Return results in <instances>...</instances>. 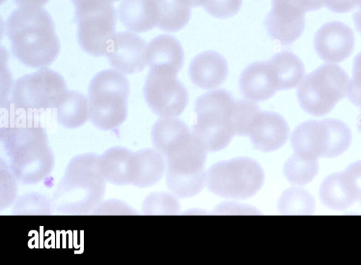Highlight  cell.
<instances>
[{
  "label": "cell",
  "mask_w": 361,
  "mask_h": 265,
  "mask_svg": "<svg viewBox=\"0 0 361 265\" xmlns=\"http://www.w3.org/2000/svg\"><path fill=\"white\" fill-rule=\"evenodd\" d=\"M147 64L176 75L184 63V52L180 42L169 35H160L148 44L146 52Z\"/></svg>",
  "instance_id": "20"
},
{
  "label": "cell",
  "mask_w": 361,
  "mask_h": 265,
  "mask_svg": "<svg viewBox=\"0 0 361 265\" xmlns=\"http://www.w3.org/2000/svg\"><path fill=\"white\" fill-rule=\"evenodd\" d=\"M278 90L296 87L305 73L302 60L290 51L275 54L268 61Z\"/></svg>",
  "instance_id": "23"
},
{
  "label": "cell",
  "mask_w": 361,
  "mask_h": 265,
  "mask_svg": "<svg viewBox=\"0 0 361 265\" xmlns=\"http://www.w3.org/2000/svg\"><path fill=\"white\" fill-rule=\"evenodd\" d=\"M110 3H113V2H115V1H117L118 0H108Z\"/></svg>",
  "instance_id": "43"
},
{
  "label": "cell",
  "mask_w": 361,
  "mask_h": 265,
  "mask_svg": "<svg viewBox=\"0 0 361 265\" xmlns=\"http://www.w3.org/2000/svg\"><path fill=\"white\" fill-rule=\"evenodd\" d=\"M154 4L157 27L167 32L183 28L191 16V6L188 0H152Z\"/></svg>",
  "instance_id": "25"
},
{
  "label": "cell",
  "mask_w": 361,
  "mask_h": 265,
  "mask_svg": "<svg viewBox=\"0 0 361 265\" xmlns=\"http://www.w3.org/2000/svg\"><path fill=\"white\" fill-rule=\"evenodd\" d=\"M205 0H188L191 7L202 6Z\"/></svg>",
  "instance_id": "41"
},
{
  "label": "cell",
  "mask_w": 361,
  "mask_h": 265,
  "mask_svg": "<svg viewBox=\"0 0 361 265\" xmlns=\"http://www.w3.org/2000/svg\"><path fill=\"white\" fill-rule=\"evenodd\" d=\"M147 44L132 32L115 34L106 51L111 65L117 71L131 74L141 71L147 64Z\"/></svg>",
  "instance_id": "15"
},
{
  "label": "cell",
  "mask_w": 361,
  "mask_h": 265,
  "mask_svg": "<svg viewBox=\"0 0 361 265\" xmlns=\"http://www.w3.org/2000/svg\"><path fill=\"white\" fill-rule=\"evenodd\" d=\"M228 73V63L219 52L208 50L196 55L189 66V76L192 82L202 89L219 87Z\"/></svg>",
  "instance_id": "17"
},
{
  "label": "cell",
  "mask_w": 361,
  "mask_h": 265,
  "mask_svg": "<svg viewBox=\"0 0 361 265\" xmlns=\"http://www.w3.org/2000/svg\"><path fill=\"white\" fill-rule=\"evenodd\" d=\"M359 202H360V205H361V199L359 200Z\"/></svg>",
  "instance_id": "44"
},
{
  "label": "cell",
  "mask_w": 361,
  "mask_h": 265,
  "mask_svg": "<svg viewBox=\"0 0 361 265\" xmlns=\"http://www.w3.org/2000/svg\"><path fill=\"white\" fill-rule=\"evenodd\" d=\"M242 95L252 101H264L278 90L267 61H255L247 66L239 78Z\"/></svg>",
  "instance_id": "18"
},
{
  "label": "cell",
  "mask_w": 361,
  "mask_h": 265,
  "mask_svg": "<svg viewBox=\"0 0 361 265\" xmlns=\"http://www.w3.org/2000/svg\"><path fill=\"white\" fill-rule=\"evenodd\" d=\"M235 100L225 89L209 91L196 99L197 120L192 134L207 151H221L231 143L233 134L229 120Z\"/></svg>",
  "instance_id": "5"
},
{
  "label": "cell",
  "mask_w": 361,
  "mask_h": 265,
  "mask_svg": "<svg viewBox=\"0 0 361 265\" xmlns=\"http://www.w3.org/2000/svg\"><path fill=\"white\" fill-rule=\"evenodd\" d=\"M49 0H14L18 7H42Z\"/></svg>",
  "instance_id": "39"
},
{
  "label": "cell",
  "mask_w": 361,
  "mask_h": 265,
  "mask_svg": "<svg viewBox=\"0 0 361 265\" xmlns=\"http://www.w3.org/2000/svg\"><path fill=\"white\" fill-rule=\"evenodd\" d=\"M322 204L334 210H345L361 199V160L353 162L341 172L326 176L320 184Z\"/></svg>",
  "instance_id": "12"
},
{
  "label": "cell",
  "mask_w": 361,
  "mask_h": 265,
  "mask_svg": "<svg viewBox=\"0 0 361 265\" xmlns=\"http://www.w3.org/2000/svg\"><path fill=\"white\" fill-rule=\"evenodd\" d=\"M353 30L338 20L327 22L316 32L314 47L317 55L327 63H338L348 58L354 49Z\"/></svg>",
  "instance_id": "14"
},
{
  "label": "cell",
  "mask_w": 361,
  "mask_h": 265,
  "mask_svg": "<svg viewBox=\"0 0 361 265\" xmlns=\"http://www.w3.org/2000/svg\"><path fill=\"white\" fill-rule=\"evenodd\" d=\"M6 33L13 55L27 66H47L60 52L54 20L42 7L23 6L14 10L6 22Z\"/></svg>",
  "instance_id": "1"
},
{
  "label": "cell",
  "mask_w": 361,
  "mask_h": 265,
  "mask_svg": "<svg viewBox=\"0 0 361 265\" xmlns=\"http://www.w3.org/2000/svg\"><path fill=\"white\" fill-rule=\"evenodd\" d=\"M361 0H324V6L335 13H347L359 7Z\"/></svg>",
  "instance_id": "38"
},
{
  "label": "cell",
  "mask_w": 361,
  "mask_h": 265,
  "mask_svg": "<svg viewBox=\"0 0 361 265\" xmlns=\"http://www.w3.org/2000/svg\"><path fill=\"white\" fill-rule=\"evenodd\" d=\"M188 125L182 120L173 117H161L154 124L152 132V142L163 155L171 143L180 134L189 130Z\"/></svg>",
  "instance_id": "28"
},
{
  "label": "cell",
  "mask_w": 361,
  "mask_h": 265,
  "mask_svg": "<svg viewBox=\"0 0 361 265\" xmlns=\"http://www.w3.org/2000/svg\"><path fill=\"white\" fill-rule=\"evenodd\" d=\"M118 12L121 23L131 31L144 33L157 26L152 0H123Z\"/></svg>",
  "instance_id": "24"
},
{
  "label": "cell",
  "mask_w": 361,
  "mask_h": 265,
  "mask_svg": "<svg viewBox=\"0 0 361 265\" xmlns=\"http://www.w3.org/2000/svg\"><path fill=\"white\" fill-rule=\"evenodd\" d=\"M168 188L176 196L190 198L196 196L206 184V172L193 175H177L166 172Z\"/></svg>",
  "instance_id": "31"
},
{
  "label": "cell",
  "mask_w": 361,
  "mask_h": 265,
  "mask_svg": "<svg viewBox=\"0 0 361 265\" xmlns=\"http://www.w3.org/2000/svg\"><path fill=\"white\" fill-rule=\"evenodd\" d=\"M163 156L157 150L152 148L133 152L131 184L146 188L159 182L166 167Z\"/></svg>",
  "instance_id": "22"
},
{
  "label": "cell",
  "mask_w": 361,
  "mask_h": 265,
  "mask_svg": "<svg viewBox=\"0 0 361 265\" xmlns=\"http://www.w3.org/2000/svg\"><path fill=\"white\" fill-rule=\"evenodd\" d=\"M51 208V201L44 195L29 193L16 200L13 213L18 215H48Z\"/></svg>",
  "instance_id": "33"
},
{
  "label": "cell",
  "mask_w": 361,
  "mask_h": 265,
  "mask_svg": "<svg viewBox=\"0 0 361 265\" xmlns=\"http://www.w3.org/2000/svg\"><path fill=\"white\" fill-rule=\"evenodd\" d=\"M261 112L257 104L250 100H235L229 120L233 136H247Z\"/></svg>",
  "instance_id": "30"
},
{
  "label": "cell",
  "mask_w": 361,
  "mask_h": 265,
  "mask_svg": "<svg viewBox=\"0 0 361 265\" xmlns=\"http://www.w3.org/2000/svg\"><path fill=\"white\" fill-rule=\"evenodd\" d=\"M207 151L188 130L177 136L169 146L166 158L168 173L193 175L204 172Z\"/></svg>",
  "instance_id": "13"
},
{
  "label": "cell",
  "mask_w": 361,
  "mask_h": 265,
  "mask_svg": "<svg viewBox=\"0 0 361 265\" xmlns=\"http://www.w3.org/2000/svg\"><path fill=\"white\" fill-rule=\"evenodd\" d=\"M67 91L61 75L44 68L18 78L13 86L11 100L23 110L56 108Z\"/></svg>",
  "instance_id": "10"
},
{
  "label": "cell",
  "mask_w": 361,
  "mask_h": 265,
  "mask_svg": "<svg viewBox=\"0 0 361 265\" xmlns=\"http://www.w3.org/2000/svg\"><path fill=\"white\" fill-rule=\"evenodd\" d=\"M94 214H133L135 212L130 206L119 200H108L100 203L93 211Z\"/></svg>",
  "instance_id": "37"
},
{
  "label": "cell",
  "mask_w": 361,
  "mask_h": 265,
  "mask_svg": "<svg viewBox=\"0 0 361 265\" xmlns=\"http://www.w3.org/2000/svg\"><path fill=\"white\" fill-rule=\"evenodd\" d=\"M353 19L357 30L361 35V9H358L354 13Z\"/></svg>",
  "instance_id": "40"
},
{
  "label": "cell",
  "mask_w": 361,
  "mask_h": 265,
  "mask_svg": "<svg viewBox=\"0 0 361 265\" xmlns=\"http://www.w3.org/2000/svg\"><path fill=\"white\" fill-rule=\"evenodd\" d=\"M130 87L128 79L113 69L96 73L88 87V114L98 129L109 131L118 127L128 115Z\"/></svg>",
  "instance_id": "4"
},
{
  "label": "cell",
  "mask_w": 361,
  "mask_h": 265,
  "mask_svg": "<svg viewBox=\"0 0 361 265\" xmlns=\"http://www.w3.org/2000/svg\"><path fill=\"white\" fill-rule=\"evenodd\" d=\"M278 209L284 215H311L315 209V200L306 189L293 187L282 193Z\"/></svg>",
  "instance_id": "27"
},
{
  "label": "cell",
  "mask_w": 361,
  "mask_h": 265,
  "mask_svg": "<svg viewBox=\"0 0 361 265\" xmlns=\"http://www.w3.org/2000/svg\"><path fill=\"white\" fill-rule=\"evenodd\" d=\"M1 139L17 180L35 184L51 172L54 155L46 131L39 125L1 128Z\"/></svg>",
  "instance_id": "3"
},
{
  "label": "cell",
  "mask_w": 361,
  "mask_h": 265,
  "mask_svg": "<svg viewBox=\"0 0 361 265\" xmlns=\"http://www.w3.org/2000/svg\"><path fill=\"white\" fill-rule=\"evenodd\" d=\"M75 7L80 47L92 56L106 55L116 32V13L112 4L88 1Z\"/></svg>",
  "instance_id": "9"
},
{
  "label": "cell",
  "mask_w": 361,
  "mask_h": 265,
  "mask_svg": "<svg viewBox=\"0 0 361 265\" xmlns=\"http://www.w3.org/2000/svg\"><path fill=\"white\" fill-rule=\"evenodd\" d=\"M56 118L66 128L75 129L82 126L89 118L88 100L82 93L68 90L56 107Z\"/></svg>",
  "instance_id": "26"
},
{
  "label": "cell",
  "mask_w": 361,
  "mask_h": 265,
  "mask_svg": "<svg viewBox=\"0 0 361 265\" xmlns=\"http://www.w3.org/2000/svg\"><path fill=\"white\" fill-rule=\"evenodd\" d=\"M289 126L284 117L271 111H261L255 119L248 136L253 146L262 152H272L286 142Z\"/></svg>",
  "instance_id": "16"
},
{
  "label": "cell",
  "mask_w": 361,
  "mask_h": 265,
  "mask_svg": "<svg viewBox=\"0 0 361 265\" xmlns=\"http://www.w3.org/2000/svg\"><path fill=\"white\" fill-rule=\"evenodd\" d=\"M105 179L99 168V155L83 153L73 158L54 191L52 208L66 215H84L101 203Z\"/></svg>",
  "instance_id": "2"
},
{
  "label": "cell",
  "mask_w": 361,
  "mask_h": 265,
  "mask_svg": "<svg viewBox=\"0 0 361 265\" xmlns=\"http://www.w3.org/2000/svg\"><path fill=\"white\" fill-rule=\"evenodd\" d=\"M346 95L354 105L361 108V52L354 59Z\"/></svg>",
  "instance_id": "35"
},
{
  "label": "cell",
  "mask_w": 361,
  "mask_h": 265,
  "mask_svg": "<svg viewBox=\"0 0 361 265\" xmlns=\"http://www.w3.org/2000/svg\"><path fill=\"white\" fill-rule=\"evenodd\" d=\"M357 127L359 131L361 133V111L360 112L357 117Z\"/></svg>",
  "instance_id": "42"
},
{
  "label": "cell",
  "mask_w": 361,
  "mask_h": 265,
  "mask_svg": "<svg viewBox=\"0 0 361 265\" xmlns=\"http://www.w3.org/2000/svg\"><path fill=\"white\" fill-rule=\"evenodd\" d=\"M142 208L147 215H174L178 213L180 204L173 194L154 192L145 199Z\"/></svg>",
  "instance_id": "32"
},
{
  "label": "cell",
  "mask_w": 361,
  "mask_h": 265,
  "mask_svg": "<svg viewBox=\"0 0 361 265\" xmlns=\"http://www.w3.org/2000/svg\"><path fill=\"white\" fill-rule=\"evenodd\" d=\"M264 177V170L257 160L237 157L210 166L206 172V184L220 197L246 199L261 189Z\"/></svg>",
  "instance_id": "7"
},
{
  "label": "cell",
  "mask_w": 361,
  "mask_h": 265,
  "mask_svg": "<svg viewBox=\"0 0 361 265\" xmlns=\"http://www.w3.org/2000/svg\"><path fill=\"white\" fill-rule=\"evenodd\" d=\"M242 4L243 0H205L202 6L212 16L225 19L238 13Z\"/></svg>",
  "instance_id": "34"
},
{
  "label": "cell",
  "mask_w": 361,
  "mask_h": 265,
  "mask_svg": "<svg viewBox=\"0 0 361 265\" xmlns=\"http://www.w3.org/2000/svg\"><path fill=\"white\" fill-rule=\"evenodd\" d=\"M133 152L114 146L99 155V168L106 182L117 186L132 183Z\"/></svg>",
  "instance_id": "21"
},
{
  "label": "cell",
  "mask_w": 361,
  "mask_h": 265,
  "mask_svg": "<svg viewBox=\"0 0 361 265\" xmlns=\"http://www.w3.org/2000/svg\"><path fill=\"white\" fill-rule=\"evenodd\" d=\"M272 5L287 7L305 13L322 8L324 0H272Z\"/></svg>",
  "instance_id": "36"
},
{
  "label": "cell",
  "mask_w": 361,
  "mask_h": 265,
  "mask_svg": "<svg viewBox=\"0 0 361 265\" xmlns=\"http://www.w3.org/2000/svg\"><path fill=\"white\" fill-rule=\"evenodd\" d=\"M348 83V75L341 66L322 64L301 80L297 90L300 106L311 115L324 116L346 95Z\"/></svg>",
  "instance_id": "8"
},
{
  "label": "cell",
  "mask_w": 361,
  "mask_h": 265,
  "mask_svg": "<svg viewBox=\"0 0 361 265\" xmlns=\"http://www.w3.org/2000/svg\"><path fill=\"white\" fill-rule=\"evenodd\" d=\"M145 99L152 111L162 117L179 116L188 103V92L176 75L150 68L143 87Z\"/></svg>",
  "instance_id": "11"
},
{
  "label": "cell",
  "mask_w": 361,
  "mask_h": 265,
  "mask_svg": "<svg viewBox=\"0 0 361 265\" xmlns=\"http://www.w3.org/2000/svg\"><path fill=\"white\" fill-rule=\"evenodd\" d=\"M349 126L336 118L307 120L293 130L290 142L294 153L309 158H336L350 147Z\"/></svg>",
  "instance_id": "6"
},
{
  "label": "cell",
  "mask_w": 361,
  "mask_h": 265,
  "mask_svg": "<svg viewBox=\"0 0 361 265\" xmlns=\"http://www.w3.org/2000/svg\"><path fill=\"white\" fill-rule=\"evenodd\" d=\"M319 171L316 158H304L295 153L286 161L283 174L291 184L302 186L310 182Z\"/></svg>",
  "instance_id": "29"
},
{
  "label": "cell",
  "mask_w": 361,
  "mask_h": 265,
  "mask_svg": "<svg viewBox=\"0 0 361 265\" xmlns=\"http://www.w3.org/2000/svg\"><path fill=\"white\" fill-rule=\"evenodd\" d=\"M264 24L269 36L283 45H290L302 34L305 13L279 6H272Z\"/></svg>",
  "instance_id": "19"
}]
</instances>
